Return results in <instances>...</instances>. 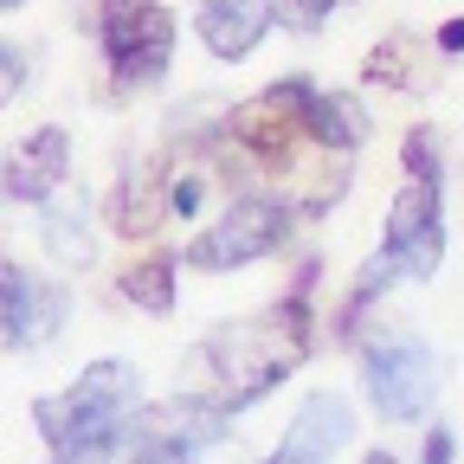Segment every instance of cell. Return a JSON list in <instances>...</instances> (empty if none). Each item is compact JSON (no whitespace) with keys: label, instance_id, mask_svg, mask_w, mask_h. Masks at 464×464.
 I'll return each mask as SVG.
<instances>
[{"label":"cell","instance_id":"21","mask_svg":"<svg viewBox=\"0 0 464 464\" xmlns=\"http://www.w3.org/2000/svg\"><path fill=\"white\" fill-rule=\"evenodd\" d=\"M20 84H26V52L7 45V97H20Z\"/></svg>","mask_w":464,"mask_h":464},{"label":"cell","instance_id":"4","mask_svg":"<svg viewBox=\"0 0 464 464\" xmlns=\"http://www.w3.org/2000/svg\"><path fill=\"white\" fill-rule=\"evenodd\" d=\"M362 387L387 426H413L432 413V400L445 387V362L432 355V342L406 329H381L374 342H362Z\"/></svg>","mask_w":464,"mask_h":464},{"label":"cell","instance_id":"20","mask_svg":"<svg viewBox=\"0 0 464 464\" xmlns=\"http://www.w3.org/2000/svg\"><path fill=\"white\" fill-rule=\"evenodd\" d=\"M451 458H458L451 426H432V432H426V464H451Z\"/></svg>","mask_w":464,"mask_h":464},{"label":"cell","instance_id":"1","mask_svg":"<svg viewBox=\"0 0 464 464\" xmlns=\"http://www.w3.org/2000/svg\"><path fill=\"white\" fill-rule=\"evenodd\" d=\"M310 284H297V297H277L271 310L246 316V323H226L219 335L200 342L194 355V374H200V400L219 406V413L232 420L239 406H258L290 368L310 362Z\"/></svg>","mask_w":464,"mask_h":464},{"label":"cell","instance_id":"7","mask_svg":"<svg viewBox=\"0 0 464 464\" xmlns=\"http://www.w3.org/2000/svg\"><path fill=\"white\" fill-rule=\"evenodd\" d=\"M219 439H226L219 406H207L200 393H174L136 413L123 464H200V451H213Z\"/></svg>","mask_w":464,"mask_h":464},{"label":"cell","instance_id":"5","mask_svg":"<svg viewBox=\"0 0 464 464\" xmlns=\"http://www.w3.org/2000/svg\"><path fill=\"white\" fill-rule=\"evenodd\" d=\"M97 45L116 91H155L174 65V14L161 0H97Z\"/></svg>","mask_w":464,"mask_h":464},{"label":"cell","instance_id":"11","mask_svg":"<svg viewBox=\"0 0 464 464\" xmlns=\"http://www.w3.org/2000/svg\"><path fill=\"white\" fill-rule=\"evenodd\" d=\"M348 439H355V413H348V400L342 393H310L297 413H290V432H284V445L265 464H335Z\"/></svg>","mask_w":464,"mask_h":464},{"label":"cell","instance_id":"23","mask_svg":"<svg viewBox=\"0 0 464 464\" xmlns=\"http://www.w3.org/2000/svg\"><path fill=\"white\" fill-rule=\"evenodd\" d=\"M362 464H400V458H393V451H368Z\"/></svg>","mask_w":464,"mask_h":464},{"label":"cell","instance_id":"16","mask_svg":"<svg viewBox=\"0 0 464 464\" xmlns=\"http://www.w3.org/2000/svg\"><path fill=\"white\" fill-rule=\"evenodd\" d=\"M310 130L329 155H348V149H362L368 142V110L355 97H342V91H310Z\"/></svg>","mask_w":464,"mask_h":464},{"label":"cell","instance_id":"17","mask_svg":"<svg viewBox=\"0 0 464 464\" xmlns=\"http://www.w3.org/2000/svg\"><path fill=\"white\" fill-rule=\"evenodd\" d=\"M116 297L136 304V310H149V316H168V310H174V258L155 252V258L130 265L123 277H116Z\"/></svg>","mask_w":464,"mask_h":464},{"label":"cell","instance_id":"6","mask_svg":"<svg viewBox=\"0 0 464 464\" xmlns=\"http://www.w3.org/2000/svg\"><path fill=\"white\" fill-rule=\"evenodd\" d=\"M290 226H297V213H290L284 200L271 194H239L200 239L188 246V265L194 271H246L258 258H271L284 239H290Z\"/></svg>","mask_w":464,"mask_h":464},{"label":"cell","instance_id":"2","mask_svg":"<svg viewBox=\"0 0 464 464\" xmlns=\"http://www.w3.org/2000/svg\"><path fill=\"white\" fill-rule=\"evenodd\" d=\"M142 413V374L130 362H91L65 393L33 400V426L52 464H110L130 451Z\"/></svg>","mask_w":464,"mask_h":464},{"label":"cell","instance_id":"10","mask_svg":"<svg viewBox=\"0 0 464 464\" xmlns=\"http://www.w3.org/2000/svg\"><path fill=\"white\" fill-rule=\"evenodd\" d=\"M0 304H7V348L20 355V348H45L58 335V323H65V290L33 277L26 265H0Z\"/></svg>","mask_w":464,"mask_h":464},{"label":"cell","instance_id":"3","mask_svg":"<svg viewBox=\"0 0 464 464\" xmlns=\"http://www.w3.org/2000/svg\"><path fill=\"white\" fill-rule=\"evenodd\" d=\"M310 78H277L271 91H258V97H246L239 110L226 116V149L232 155H246L258 174H297L304 168V155L316 149V155H329L323 142H316V130H310Z\"/></svg>","mask_w":464,"mask_h":464},{"label":"cell","instance_id":"18","mask_svg":"<svg viewBox=\"0 0 464 464\" xmlns=\"http://www.w3.org/2000/svg\"><path fill=\"white\" fill-rule=\"evenodd\" d=\"M400 161H406V174H413V181H445V161H439V142H432V130H406V142H400Z\"/></svg>","mask_w":464,"mask_h":464},{"label":"cell","instance_id":"15","mask_svg":"<svg viewBox=\"0 0 464 464\" xmlns=\"http://www.w3.org/2000/svg\"><path fill=\"white\" fill-rule=\"evenodd\" d=\"M362 78L368 84H387V91H426V45L413 33H387L368 58H362Z\"/></svg>","mask_w":464,"mask_h":464},{"label":"cell","instance_id":"24","mask_svg":"<svg viewBox=\"0 0 464 464\" xmlns=\"http://www.w3.org/2000/svg\"><path fill=\"white\" fill-rule=\"evenodd\" d=\"M14 7H26V0H7V14H14Z\"/></svg>","mask_w":464,"mask_h":464},{"label":"cell","instance_id":"8","mask_svg":"<svg viewBox=\"0 0 464 464\" xmlns=\"http://www.w3.org/2000/svg\"><path fill=\"white\" fill-rule=\"evenodd\" d=\"M381 252L426 284L439 265H445V181H406L387 207V226H381Z\"/></svg>","mask_w":464,"mask_h":464},{"label":"cell","instance_id":"9","mask_svg":"<svg viewBox=\"0 0 464 464\" xmlns=\"http://www.w3.org/2000/svg\"><path fill=\"white\" fill-rule=\"evenodd\" d=\"M174 194H181V168L174 155H142L123 181H116V200H110V219L123 239H149V232L174 213Z\"/></svg>","mask_w":464,"mask_h":464},{"label":"cell","instance_id":"12","mask_svg":"<svg viewBox=\"0 0 464 464\" xmlns=\"http://www.w3.org/2000/svg\"><path fill=\"white\" fill-rule=\"evenodd\" d=\"M277 7L271 0H194V33L213 58H226V65H239V58H252L271 33Z\"/></svg>","mask_w":464,"mask_h":464},{"label":"cell","instance_id":"13","mask_svg":"<svg viewBox=\"0 0 464 464\" xmlns=\"http://www.w3.org/2000/svg\"><path fill=\"white\" fill-rule=\"evenodd\" d=\"M65 174H72V136L58 130V123H45V130H33V142L7 161V200L45 207L58 188H65Z\"/></svg>","mask_w":464,"mask_h":464},{"label":"cell","instance_id":"14","mask_svg":"<svg viewBox=\"0 0 464 464\" xmlns=\"http://www.w3.org/2000/svg\"><path fill=\"white\" fill-rule=\"evenodd\" d=\"M39 232H45V252L65 265V271H91L97 258V239H91V213H84V194L58 188L45 207H39Z\"/></svg>","mask_w":464,"mask_h":464},{"label":"cell","instance_id":"19","mask_svg":"<svg viewBox=\"0 0 464 464\" xmlns=\"http://www.w3.org/2000/svg\"><path fill=\"white\" fill-rule=\"evenodd\" d=\"M335 7H342V0H284V14H290V26H297V33H316Z\"/></svg>","mask_w":464,"mask_h":464},{"label":"cell","instance_id":"22","mask_svg":"<svg viewBox=\"0 0 464 464\" xmlns=\"http://www.w3.org/2000/svg\"><path fill=\"white\" fill-rule=\"evenodd\" d=\"M439 52H464V14L439 26Z\"/></svg>","mask_w":464,"mask_h":464}]
</instances>
